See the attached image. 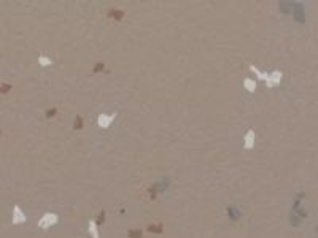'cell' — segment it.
<instances>
[{"instance_id":"1","label":"cell","mask_w":318,"mask_h":238,"mask_svg":"<svg viewBox=\"0 0 318 238\" xmlns=\"http://www.w3.org/2000/svg\"><path fill=\"white\" fill-rule=\"evenodd\" d=\"M59 221V218H58V214H54V213H46L43 218L40 219V222H38V226L41 227V229H49L51 226H54Z\"/></svg>"},{"instance_id":"2","label":"cell","mask_w":318,"mask_h":238,"mask_svg":"<svg viewBox=\"0 0 318 238\" xmlns=\"http://www.w3.org/2000/svg\"><path fill=\"white\" fill-rule=\"evenodd\" d=\"M282 76H283V73H282L280 70H275L274 73L267 75V79H266V84H267V87H274V86H277V84L282 81Z\"/></svg>"},{"instance_id":"3","label":"cell","mask_w":318,"mask_h":238,"mask_svg":"<svg viewBox=\"0 0 318 238\" xmlns=\"http://www.w3.org/2000/svg\"><path fill=\"white\" fill-rule=\"evenodd\" d=\"M113 117H115V114L113 116H108V114H99V117H97V124L102 127V129H107L110 124H112V121H113Z\"/></svg>"},{"instance_id":"4","label":"cell","mask_w":318,"mask_h":238,"mask_svg":"<svg viewBox=\"0 0 318 238\" xmlns=\"http://www.w3.org/2000/svg\"><path fill=\"white\" fill-rule=\"evenodd\" d=\"M253 144H255V132L248 130L245 135V149H251Z\"/></svg>"},{"instance_id":"5","label":"cell","mask_w":318,"mask_h":238,"mask_svg":"<svg viewBox=\"0 0 318 238\" xmlns=\"http://www.w3.org/2000/svg\"><path fill=\"white\" fill-rule=\"evenodd\" d=\"M108 18L110 19H116V21H121L122 18H124V11H121V10H110L108 11Z\"/></svg>"},{"instance_id":"6","label":"cell","mask_w":318,"mask_h":238,"mask_svg":"<svg viewBox=\"0 0 318 238\" xmlns=\"http://www.w3.org/2000/svg\"><path fill=\"white\" fill-rule=\"evenodd\" d=\"M25 221V216L22 214V211L19 209V206H15V218H13V222L18 224V222H24Z\"/></svg>"},{"instance_id":"7","label":"cell","mask_w":318,"mask_h":238,"mask_svg":"<svg viewBox=\"0 0 318 238\" xmlns=\"http://www.w3.org/2000/svg\"><path fill=\"white\" fill-rule=\"evenodd\" d=\"M243 86H245L247 90H250V92H255V89H256V83L253 81V79H250V78L243 79Z\"/></svg>"},{"instance_id":"8","label":"cell","mask_w":318,"mask_h":238,"mask_svg":"<svg viewBox=\"0 0 318 238\" xmlns=\"http://www.w3.org/2000/svg\"><path fill=\"white\" fill-rule=\"evenodd\" d=\"M89 233L92 238H99V232H97V224L94 221H89Z\"/></svg>"},{"instance_id":"9","label":"cell","mask_w":318,"mask_h":238,"mask_svg":"<svg viewBox=\"0 0 318 238\" xmlns=\"http://www.w3.org/2000/svg\"><path fill=\"white\" fill-rule=\"evenodd\" d=\"M146 230H148V232H151V233H161V232H162V224H159V226H158V224H153V226H148V227H146Z\"/></svg>"},{"instance_id":"10","label":"cell","mask_w":318,"mask_h":238,"mask_svg":"<svg viewBox=\"0 0 318 238\" xmlns=\"http://www.w3.org/2000/svg\"><path fill=\"white\" fill-rule=\"evenodd\" d=\"M73 129H75V130L83 129V117H81L80 114H76V116H75V126H73Z\"/></svg>"},{"instance_id":"11","label":"cell","mask_w":318,"mask_h":238,"mask_svg":"<svg viewBox=\"0 0 318 238\" xmlns=\"http://www.w3.org/2000/svg\"><path fill=\"white\" fill-rule=\"evenodd\" d=\"M38 62H40V65H43V67H48V65L53 64V60H49V59L45 57V56H40V57H38Z\"/></svg>"},{"instance_id":"12","label":"cell","mask_w":318,"mask_h":238,"mask_svg":"<svg viewBox=\"0 0 318 238\" xmlns=\"http://www.w3.org/2000/svg\"><path fill=\"white\" fill-rule=\"evenodd\" d=\"M127 235L131 238H142V230H129Z\"/></svg>"},{"instance_id":"13","label":"cell","mask_w":318,"mask_h":238,"mask_svg":"<svg viewBox=\"0 0 318 238\" xmlns=\"http://www.w3.org/2000/svg\"><path fill=\"white\" fill-rule=\"evenodd\" d=\"M58 113V110L56 108H51V110H48V113H46V117H51V116H54Z\"/></svg>"},{"instance_id":"14","label":"cell","mask_w":318,"mask_h":238,"mask_svg":"<svg viewBox=\"0 0 318 238\" xmlns=\"http://www.w3.org/2000/svg\"><path fill=\"white\" fill-rule=\"evenodd\" d=\"M104 219H105V211H100V216H99V219H97V222H95V224H102Z\"/></svg>"},{"instance_id":"15","label":"cell","mask_w":318,"mask_h":238,"mask_svg":"<svg viewBox=\"0 0 318 238\" xmlns=\"http://www.w3.org/2000/svg\"><path fill=\"white\" fill-rule=\"evenodd\" d=\"M10 89H11V86H10V84H3V87H2V92L5 94V92H8Z\"/></svg>"},{"instance_id":"16","label":"cell","mask_w":318,"mask_h":238,"mask_svg":"<svg viewBox=\"0 0 318 238\" xmlns=\"http://www.w3.org/2000/svg\"><path fill=\"white\" fill-rule=\"evenodd\" d=\"M102 68H104V64H99V65H97V67H95V68H94V72H99V70H102Z\"/></svg>"}]
</instances>
